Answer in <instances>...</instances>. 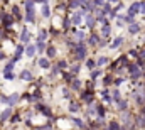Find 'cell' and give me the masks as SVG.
Instances as JSON below:
<instances>
[{"mask_svg":"<svg viewBox=\"0 0 145 130\" xmlns=\"http://www.w3.org/2000/svg\"><path fill=\"white\" fill-rule=\"evenodd\" d=\"M91 9H93V5H91L89 2H88V3H84V10H88V12H89Z\"/></svg>","mask_w":145,"mask_h":130,"instance_id":"d6a6232c","label":"cell"},{"mask_svg":"<svg viewBox=\"0 0 145 130\" xmlns=\"http://www.w3.org/2000/svg\"><path fill=\"white\" fill-rule=\"evenodd\" d=\"M128 71H130V74H132V78H133V79H137V78L140 76V69H138V66H130V68H128Z\"/></svg>","mask_w":145,"mask_h":130,"instance_id":"5b68a950","label":"cell"},{"mask_svg":"<svg viewBox=\"0 0 145 130\" xmlns=\"http://www.w3.org/2000/svg\"><path fill=\"white\" fill-rule=\"evenodd\" d=\"M34 54H36V46H29V47H27V56L32 57Z\"/></svg>","mask_w":145,"mask_h":130,"instance_id":"e0dca14e","label":"cell"},{"mask_svg":"<svg viewBox=\"0 0 145 130\" xmlns=\"http://www.w3.org/2000/svg\"><path fill=\"white\" fill-rule=\"evenodd\" d=\"M86 66H88V68H93V66H95V61H93V59H89V61L86 63Z\"/></svg>","mask_w":145,"mask_h":130,"instance_id":"e575fe53","label":"cell"},{"mask_svg":"<svg viewBox=\"0 0 145 130\" xmlns=\"http://www.w3.org/2000/svg\"><path fill=\"white\" fill-rule=\"evenodd\" d=\"M95 3H96V5H101V3H103V0H95Z\"/></svg>","mask_w":145,"mask_h":130,"instance_id":"f6af8a7d","label":"cell"},{"mask_svg":"<svg viewBox=\"0 0 145 130\" xmlns=\"http://www.w3.org/2000/svg\"><path fill=\"white\" fill-rule=\"evenodd\" d=\"M25 9H27L25 20H27V22H34V5H32V0H27V2H25Z\"/></svg>","mask_w":145,"mask_h":130,"instance_id":"7a4b0ae2","label":"cell"},{"mask_svg":"<svg viewBox=\"0 0 145 130\" xmlns=\"http://www.w3.org/2000/svg\"><path fill=\"white\" fill-rule=\"evenodd\" d=\"M88 130H91V129H88Z\"/></svg>","mask_w":145,"mask_h":130,"instance_id":"681fc988","label":"cell"},{"mask_svg":"<svg viewBox=\"0 0 145 130\" xmlns=\"http://www.w3.org/2000/svg\"><path fill=\"white\" fill-rule=\"evenodd\" d=\"M122 41H123L122 37H116L115 41H113V44H111V47H118V46H120V44H122Z\"/></svg>","mask_w":145,"mask_h":130,"instance_id":"7402d4cb","label":"cell"},{"mask_svg":"<svg viewBox=\"0 0 145 130\" xmlns=\"http://www.w3.org/2000/svg\"><path fill=\"white\" fill-rule=\"evenodd\" d=\"M110 83H111V78H110V76H108L106 79H105V84H110Z\"/></svg>","mask_w":145,"mask_h":130,"instance_id":"ee69618b","label":"cell"},{"mask_svg":"<svg viewBox=\"0 0 145 130\" xmlns=\"http://www.w3.org/2000/svg\"><path fill=\"white\" fill-rule=\"evenodd\" d=\"M27 39H29V32H27V29H24L22 36H20V41H27Z\"/></svg>","mask_w":145,"mask_h":130,"instance_id":"44dd1931","label":"cell"},{"mask_svg":"<svg viewBox=\"0 0 145 130\" xmlns=\"http://www.w3.org/2000/svg\"><path fill=\"white\" fill-rule=\"evenodd\" d=\"M34 2H46V0H34Z\"/></svg>","mask_w":145,"mask_h":130,"instance_id":"7dc6e473","label":"cell"},{"mask_svg":"<svg viewBox=\"0 0 145 130\" xmlns=\"http://www.w3.org/2000/svg\"><path fill=\"white\" fill-rule=\"evenodd\" d=\"M106 63H108V59H106V57H100V59H98V64H100V66L106 64Z\"/></svg>","mask_w":145,"mask_h":130,"instance_id":"83f0119b","label":"cell"},{"mask_svg":"<svg viewBox=\"0 0 145 130\" xmlns=\"http://www.w3.org/2000/svg\"><path fill=\"white\" fill-rule=\"evenodd\" d=\"M98 42V36H91L89 37V44H96Z\"/></svg>","mask_w":145,"mask_h":130,"instance_id":"f546056e","label":"cell"},{"mask_svg":"<svg viewBox=\"0 0 145 130\" xmlns=\"http://www.w3.org/2000/svg\"><path fill=\"white\" fill-rule=\"evenodd\" d=\"M64 66H66V61H59V63H58V68H59V69H61V68H64Z\"/></svg>","mask_w":145,"mask_h":130,"instance_id":"8d00e7d4","label":"cell"},{"mask_svg":"<svg viewBox=\"0 0 145 130\" xmlns=\"http://www.w3.org/2000/svg\"><path fill=\"white\" fill-rule=\"evenodd\" d=\"M103 34H105V36H108V34H110V27H108V26H105V27H103Z\"/></svg>","mask_w":145,"mask_h":130,"instance_id":"836d02e7","label":"cell"},{"mask_svg":"<svg viewBox=\"0 0 145 130\" xmlns=\"http://www.w3.org/2000/svg\"><path fill=\"white\" fill-rule=\"evenodd\" d=\"M110 2H118V0H110Z\"/></svg>","mask_w":145,"mask_h":130,"instance_id":"c3c4849f","label":"cell"},{"mask_svg":"<svg viewBox=\"0 0 145 130\" xmlns=\"http://www.w3.org/2000/svg\"><path fill=\"white\" fill-rule=\"evenodd\" d=\"M91 76H93V79H95V78H98V76H100V71H93V74H91Z\"/></svg>","mask_w":145,"mask_h":130,"instance_id":"60d3db41","label":"cell"},{"mask_svg":"<svg viewBox=\"0 0 145 130\" xmlns=\"http://www.w3.org/2000/svg\"><path fill=\"white\" fill-rule=\"evenodd\" d=\"M12 12H14V15H15V17H20V12H19V7H17V5L12 9Z\"/></svg>","mask_w":145,"mask_h":130,"instance_id":"f1b7e54d","label":"cell"},{"mask_svg":"<svg viewBox=\"0 0 145 130\" xmlns=\"http://www.w3.org/2000/svg\"><path fill=\"white\" fill-rule=\"evenodd\" d=\"M140 10H142V14H145V2H140Z\"/></svg>","mask_w":145,"mask_h":130,"instance_id":"74e56055","label":"cell"},{"mask_svg":"<svg viewBox=\"0 0 145 130\" xmlns=\"http://www.w3.org/2000/svg\"><path fill=\"white\" fill-rule=\"evenodd\" d=\"M22 52H24V47H22V46H19V47H17V54H15V57H14L12 61L15 63L17 59H20V56H22Z\"/></svg>","mask_w":145,"mask_h":130,"instance_id":"8fae6325","label":"cell"},{"mask_svg":"<svg viewBox=\"0 0 145 130\" xmlns=\"http://www.w3.org/2000/svg\"><path fill=\"white\" fill-rule=\"evenodd\" d=\"M20 78H22V79H27V81H30V79H32V74H30V71H27V69H25V71H22V73H20Z\"/></svg>","mask_w":145,"mask_h":130,"instance_id":"9c48e42d","label":"cell"},{"mask_svg":"<svg viewBox=\"0 0 145 130\" xmlns=\"http://www.w3.org/2000/svg\"><path fill=\"white\" fill-rule=\"evenodd\" d=\"M73 88H74V90H79V88H81V81L74 79V83H73Z\"/></svg>","mask_w":145,"mask_h":130,"instance_id":"4316f807","label":"cell"},{"mask_svg":"<svg viewBox=\"0 0 145 130\" xmlns=\"http://www.w3.org/2000/svg\"><path fill=\"white\" fill-rule=\"evenodd\" d=\"M10 113H12V108H5V110L2 111V115H0V120L5 122V120H7V118L10 117Z\"/></svg>","mask_w":145,"mask_h":130,"instance_id":"52a82bcc","label":"cell"},{"mask_svg":"<svg viewBox=\"0 0 145 130\" xmlns=\"http://www.w3.org/2000/svg\"><path fill=\"white\" fill-rule=\"evenodd\" d=\"M39 66H41V68H49V61L42 57V59H39Z\"/></svg>","mask_w":145,"mask_h":130,"instance_id":"5bb4252c","label":"cell"},{"mask_svg":"<svg viewBox=\"0 0 145 130\" xmlns=\"http://www.w3.org/2000/svg\"><path fill=\"white\" fill-rule=\"evenodd\" d=\"M42 15H44V17H49V15H51V10H49L47 5H44V7H42Z\"/></svg>","mask_w":145,"mask_h":130,"instance_id":"d6986e66","label":"cell"},{"mask_svg":"<svg viewBox=\"0 0 145 130\" xmlns=\"http://www.w3.org/2000/svg\"><path fill=\"white\" fill-rule=\"evenodd\" d=\"M73 49H74V56H76V59H83L84 54H86V47L83 42H79V44H71Z\"/></svg>","mask_w":145,"mask_h":130,"instance_id":"6da1fadb","label":"cell"},{"mask_svg":"<svg viewBox=\"0 0 145 130\" xmlns=\"http://www.w3.org/2000/svg\"><path fill=\"white\" fill-rule=\"evenodd\" d=\"M140 10V3H132L130 5V9H128V15L130 17H133V15H137V12Z\"/></svg>","mask_w":145,"mask_h":130,"instance_id":"277c9868","label":"cell"},{"mask_svg":"<svg viewBox=\"0 0 145 130\" xmlns=\"http://www.w3.org/2000/svg\"><path fill=\"white\" fill-rule=\"evenodd\" d=\"M93 24H95V19L91 17V15H88L86 17V26L88 27H93Z\"/></svg>","mask_w":145,"mask_h":130,"instance_id":"ac0fdd59","label":"cell"},{"mask_svg":"<svg viewBox=\"0 0 145 130\" xmlns=\"http://www.w3.org/2000/svg\"><path fill=\"white\" fill-rule=\"evenodd\" d=\"M71 71H73V73H78V71H79V66H74V68H71Z\"/></svg>","mask_w":145,"mask_h":130,"instance_id":"b9f144b4","label":"cell"},{"mask_svg":"<svg viewBox=\"0 0 145 130\" xmlns=\"http://www.w3.org/2000/svg\"><path fill=\"white\" fill-rule=\"evenodd\" d=\"M47 56H49V57H54V56H56V47H54V46H49L47 47Z\"/></svg>","mask_w":145,"mask_h":130,"instance_id":"7c38bea8","label":"cell"},{"mask_svg":"<svg viewBox=\"0 0 145 130\" xmlns=\"http://www.w3.org/2000/svg\"><path fill=\"white\" fill-rule=\"evenodd\" d=\"M96 111H98V115H100V117H103V115H105V108H103V106H96Z\"/></svg>","mask_w":145,"mask_h":130,"instance_id":"484cf974","label":"cell"},{"mask_svg":"<svg viewBox=\"0 0 145 130\" xmlns=\"http://www.w3.org/2000/svg\"><path fill=\"white\" fill-rule=\"evenodd\" d=\"M2 22H3V27H10L14 24V17L9 15V14H5V15H2Z\"/></svg>","mask_w":145,"mask_h":130,"instance_id":"3957f363","label":"cell"},{"mask_svg":"<svg viewBox=\"0 0 145 130\" xmlns=\"http://www.w3.org/2000/svg\"><path fill=\"white\" fill-rule=\"evenodd\" d=\"M5 78H7V79H12V78H14V74H12V73H7V74H5Z\"/></svg>","mask_w":145,"mask_h":130,"instance_id":"7bdbcfd3","label":"cell"},{"mask_svg":"<svg viewBox=\"0 0 145 130\" xmlns=\"http://www.w3.org/2000/svg\"><path fill=\"white\" fill-rule=\"evenodd\" d=\"M81 98H83L84 102H88V103H89V102H93V93H91V91H84Z\"/></svg>","mask_w":145,"mask_h":130,"instance_id":"ba28073f","label":"cell"},{"mask_svg":"<svg viewBox=\"0 0 145 130\" xmlns=\"http://www.w3.org/2000/svg\"><path fill=\"white\" fill-rule=\"evenodd\" d=\"M46 37H47V32H46V30H41V32H39V42H44Z\"/></svg>","mask_w":145,"mask_h":130,"instance_id":"2e32d148","label":"cell"},{"mask_svg":"<svg viewBox=\"0 0 145 130\" xmlns=\"http://www.w3.org/2000/svg\"><path fill=\"white\" fill-rule=\"evenodd\" d=\"M73 122H74V125H76V127H83V122L79 120V118H74Z\"/></svg>","mask_w":145,"mask_h":130,"instance_id":"1f68e13d","label":"cell"},{"mask_svg":"<svg viewBox=\"0 0 145 130\" xmlns=\"http://www.w3.org/2000/svg\"><path fill=\"white\" fill-rule=\"evenodd\" d=\"M12 68H14V61H10L9 64L5 66V71H3V74H7V73H12Z\"/></svg>","mask_w":145,"mask_h":130,"instance_id":"9a60e30c","label":"cell"},{"mask_svg":"<svg viewBox=\"0 0 145 130\" xmlns=\"http://www.w3.org/2000/svg\"><path fill=\"white\" fill-rule=\"evenodd\" d=\"M5 103H9V105H15L17 103V100H19V95H12V96H9V98H2Z\"/></svg>","mask_w":145,"mask_h":130,"instance_id":"8992f818","label":"cell"},{"mask_svg":"<svg viewBox=\"0 0 145 130\" xmlns=\"http://www.w3.org/2000/svg\"><path fill=\"white\" fill-rule=\"evenodd\" d=\"M113 100L115 102H120V93L118 91H113Z\"/></svg>","mask_w":145,"mask_h":130,"instance_id":"4dcf8cb0","label":"cell"},{"mask_svg":"<svg viewBox=\"0 0 145 130\" xmlns=\"http://www.w3.org/2000/svg\"><path fill=\"white\" fill-rule=\"evenodd\" d=\"M69 110L71 111H78L79 110V105H78V103H71V105H69Z\"/></svg>","mask_w":145,"mask_h":130,"instance_id":"603a6c76","label":"cell"},{"mask_svg":"<svg viewBox=\"0 0 145 130\" xmlns=\"http://www.w3.org/2000/svg\"><path fill=\"white\" fill-rule=\"evenodd\" d=\"M71 22H73L74 26L81 24V14H74V15H73V19H71Z\"/></svg>","mask_w":145,"mask_h":130,"instance_id":"30bf717a","label":"cell"},{"mask_svg":"<svg viewBox=\"0 0 145 130\" xmlns=\"http://www.w3.org/2000/svg\"><path fill=\"white\" fill-rule=\"evenodd\" d=\"M44 47H46V46H44V42H39V44H37V49H39V51H44Z\"/></svg>","mask_w":145,"mask_h":130,"instance_id":"d590c367","label":"cell"},{"mask_svg":"<svg viewBox=\"0 0 145 130\" xmlns=\"http://www.w3.org/2000/svg\"><path fill=\"white\" fill-rule=\"evenodd\" d=\"M39 110L42 111L44 115H47V117H51V110H49V106H37Z\"/></svg>","mask_w":145,"mask_h":130,"instance_id":"4fadbf2b","label":"cell"},{"mask_svg":"<svg viewBox=\"0 0 145 130\" xmlns=\"http://www.w3.org/2000/svg\"><path fill=\"white\" fill-rule=\"evenodd\" d=\"M118 106H120V110H126V102L125 100H120L118 102Z\"/></svg>","mask_w":145,"mask_h":130,"instance_id":"cb8c5ba5","label":"cell"},{"mask_svg":"<svg viewBox=\"0 0 145 130\" xmlns=\"http://www.w3.org/2000/svg\"><path fill=\"white\" fill-rule=\"evenodd\" d=\"M142 115H144V117H145V106H144V108H142Z\"/></svg>","mask_w":145,"mask_h":130,"instance_id":"bcb514c9","label":"cell"},{"mask_svg":"<svg viewBox=\"0 0 145 130\" xmlns=\"http://www.w3.org/2000/svg\"><path fill=\"white\" fill-rule=\"evenodd\" d=\"M122 83H123V79H122V78H118V79H115V84H116V86H118V84H122Z\"/></svg>","mask_w":145,"mask_h":130,"instance_id":"f35d334b","label":"cell"},{"mask_svg":"<svg viewBox=\"0 0 145 130\" xmlns=\"http://www.w3.org/2000/svg\"><path fill=\"white\" fill-rule=\"evenodd\" d=\"M5 2H7V0H5Z\"/></svg>","mask_w":145,"mask_h":130,"instance_id":"f907efd6","label":"cell"},{"mask_svg":"<svg viewBox=\"0 0 145 130\" xmlns=\"http://www.w3.org/2000/svg\"><path fill=\"white\" fill-rule=\"evenodd\" d=\"M125 22H128V24H130V22H133V17H130V15L125 17Z\"/></svg>","mask_w":145,"mask_h":130,"instance_id":"ab89813d","label":"cell"},{"mask_svg":"<svg viewBox=\"0 0 145 130\" xmlns=\"http://www.w3.org/2000/svg\"><path fill=\"white\" fill-rule=\"evenodd\" d=\"M138 30H140V26H138V24H133V26L130 27V32H132V34H137Z\"/></svg>","mask_w":145,"mask_h":130,"instance_id":"ffe728a7","label":"cell"},{"mask_svg":"<svg viewBox=\"0 0 145 130\" xmlns=\"http://www.w3.org/2000/svg\"><path fill=\"white\" fill-rule=\"evenodd\" d=\"M118 129H120V125H118L116 122H111V123H110V130H118Z\"/></svg>","mask_w":145,"mask_h":130,"instance_id":"d4e9b609","label":"cell"}]
</instances>
